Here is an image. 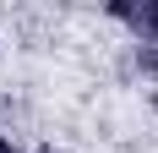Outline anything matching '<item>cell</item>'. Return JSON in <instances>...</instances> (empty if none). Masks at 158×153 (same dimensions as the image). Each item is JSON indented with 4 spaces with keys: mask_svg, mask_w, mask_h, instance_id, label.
Segmentation results:
<instances>
[{
    "mask_svg": "<svg viewBox=\"0 0 158 153\" xmlns=\"http://www.w3.org/2000/svg\"><path fill=\"white\" fill-rule=\"evenodd\" d=\"M131 71L142 76V82H158V44H131Z\"/></svg>",
    "mask_w": 158,
    "mask_h": 153,
    "instance_id": "obj_2",
    "label": "cell"
},
{
    "mask_svg": "<svg viewBox=\"0 0 158 153\" xmlns=\"http://www.w3.org/2000/svg\"><path fill=\"white\" fill-rule=\"evenodd\" d=\"M104 16H114V22H131V16H136V0H109V6H104Z\"/></svg>",
    "mask_w": 158,
    "mask_h": 153,
    "instance_id": "obj_3",
    "label": "cell"
},
{
    "mask_svg": "<svg viewBox=\"0 0 158 153\" xmlns=\"http://www.w3.org/2000/svg\"><path fill=\"white\" fill-rule=\"evenodd\" d=\"M49 153H55V148H49Z\"/></svg>",
    "mask_w": 158,
    "mask_h": 153,
    "instance_id": "obj_5",
    "label": "cell"
},
{
    "mask_svg": "<svg viewBox=\"0 0 158 153\" xmlns=\"http://www.w3.org/2000/svg\"><path fill=\"white\" fill-rule=\"evenodd\" d=\"M0 153H22V148H16V137H6V126H0Z\"/></svg>",
    "mask_w": 158,
    "mask_h": 153,
    "instance_id": "obj_4",
    "label": "cell"
},
{
    "mask_svg": "<svg viewBox=\"0 0 158 153\" xmlns=\"http://www.w3.org/2000/svg\"><path fill=\"white\" fill-rule=\"evenodd\" d=\"M142 44H158V0H136V16L126 22Z\"/></svg>",
    "mask_w": 158,
    "mask_h": 153,
    "instance_id": "obj_1",
    "label": "cell"
}]
</instances>
